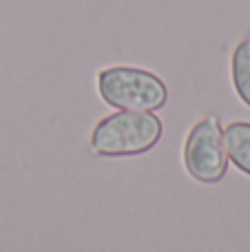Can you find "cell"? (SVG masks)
<instances>
[{"label": "cell", "mask_w": 250, "mask_h": 252, "mask_svg": "<svg viewBox=\"0 0 250 252\" xmlns=\"http://www.w3.org/2000/svg\"><path fill=\"white\" fill-rule=\"evenodd\" d=\"M102 102L118 111L155 113L168 102V89L159 75L137 66H106L97 73Z\"/></svg>", "instance_id": "cell-2"}, {"label": "cell", "mask_w": 250, "mask_h": 252, "mask_svg": "<svg viewBox=\"0 0 250 252\" xmlns=\"http://www.w3.org/2000/svg\"><path fill=\"white\" fill-rule=\"evenodd\" d=\"M224 146L228 161L237 170L250 175V122H230L224 128Z\"/></svg>", "instance_id": "cell-4"}, {"label": "cell", "mask_w": 250, "mask_h": 252, "mask_svg": "<svg viewBox=\"0 0 250 252\" xmlns=\"http://www.w3.org/2000/svg\"><path fill=\"white\" fill-rule=\"evenodd\" d=\"M230 80L237 97L250 109V33L244 35L230 56Z\"/></svg>", "instance_id": "cell-5"}, {"label": "cell", "mask_w": 250, "mask_h": 252, "mask_svg": "<svg viewBox=\"0 0 250 252\" xmlns=\"http://www.w3.org/2000/svg\"><path fill=\"white\" fill-rule=\"evenodd\" d=\"M184 168L199 184H219L226 177L228 155L219 115L211 113L190 126L184 142Z\"/></svg>", "instance_id": "cell-3"}, {"label": "cell", "mask_w": 250, "mask_h": 252, "mask_svg": "<svg viewBox=\"0 0 250 252\" xmlns=\"http://www.w3.org/2000/svg\"><path fill=\"white\" fill-rule=\"evenodd\" d=\"M164 135V122L155 113L115 111L91 130V151L100 157H135L153 151Z\"/></svg>", "instance_id": "cell-1"}]
</instances>
